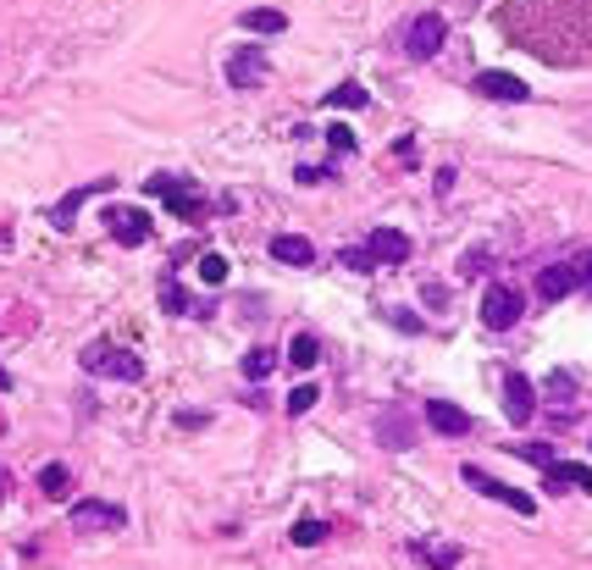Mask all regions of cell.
I'll use <instances>...</instances> for the list:
<instances>
[{"label":"cell","instance_id":"cell-16","mask_svg":"<svg viewBox=\"0 0 592 570\" xmlns=\"http://www.w3.org/2000/svg\"><path fill=\"white\" fill-rule=\"evenodd\" d=\"M410 554L427 570H454L460 565V543H432V537H421V543H410Z\"/></svg>","mask_w":592,"mask_h":570},{"label":"cell","instance_id":"cell-7","mask_svg":"<svg viewBox=\"0 0 592 570\" xmlns=\"http://www.w3.org/2000/svg\"><path fill=\"white\" fill-rule=\"evenodd\" d=\"M67 521H72V532H117L128 515H122V504H111V499H78Z\"/></svg>","mask_w":592,"mask_h":570},{"label":"cell","instance_id":"cell-34","mask_svg":"<svg viewBox=\"0 0 592 570\" xmlns=\"http://www.w3.org/2000/svg\"><path fill=\"white\" fill-rule=\"evenodd\" d=\"M576 272H581V288L592 294V250H581V255H576Z\"/></svg>","mask_w":592,"mask_h":570},{"label":"cell","instance_id":"cell-1","mask_svg":"<svg viewBox=\"0 0 592 570\" xmlns=\"http://www.w3.org/2000/svg\"><path fill=\"white\" fill-rule=\"evenodd\" d=\"M83 371L89 377H111V382H144V360L117 344H89L83 349Z\"/></svg>","mask_w":592,"mask_h":570},{"label":"cell","instance_id":"cell-13","mask_svg":"<svg viewBox=\"0 0 592 570\" xmlns=\"http://www.w3.org/2000/svg\"><path fill=\"white\" fill-rule=\"evenodd\" d=\"M421 416H427V427H432V432H443V438H465V432L476 427V421L465 416L460 404H449V399H432L427 410H421Z\"/></svg>","mask_w":592,"mask_h":570},{"label":"cell","instance_id":"cell-35","mask_svg":"<svg viewBox=\"0 0 592 570\" xmlns=\"http://www.w3.org/2000/svg\"><path fill=\"white\" fill-rule=\"evenodd\" d=\"M6 388H12V371H6V366H0V393H6Z\"/></svg>","mask_w":592,"mask_h":570},{"label":"cell","instance_id":"cell-9","mask_svg":"<svg viewBox=\"0 0 592 570\" xmlns=\"http://www.w3.org/2000/svg\"><path fill=\"white\" fill-rule=\"evenodd\" d=\"M266 50L261 45H244V50H233V56H227V84L233 89H261L266 84Z\"/></svg>","mask_w":592,"mask_h":570},{"label":"cell","instance_id":"cell-29","mask_svg":"<svg viewBox=\"0 0 592 570\" xmlns=\"http://www.w3.org/2000/svg\"><path fill=\"white\" fill-rule=\"evenodd\" d=\"M338 261H344L349 272H377V255H371V250H344Z\"/></svg>","mask_w":592,"mask_h":570},{"label":"cell","instance_id":"cell-22","mask_svg":"<svg viewBox=\"0 0 592 570\" xmlns=\"http://www.w3.org/2000/svg\"><path fill=\"white\" fill-rule=\"evenodd\" d=\"M238 366H244V377L249 382H266L277 371V349H249L244 360H238Z\"/></svg>","mask_w":592,"mask_h":570},{"label":"cell","instance_id":"cell-23","mask_svg":"<svg viewBox=\"0 0 592 570\" xmlns=\"http://www.w3.org/2000/svg\"><path fill=\"white\" fill-rule=\"evenodd\" d=\"M504 454H515V460L537 465V471H554V465H559V454L548 449V443H515V449H504Z\"/></svg>","mask_w":592,"mask_h":570},{"label":"cell","instance_id":"cell-21","mask_svg":"<svg viewBox=\"0 0 592 570\" xmlns=\"http://www.w3.org/2000/svg\"><path fill=\"white\" fill-rule=\"evenodd\" d=\"M316 355H321V338L316 333H299L294 344H288V366H294V371H310V366H316Z\"/></svg>","mask_w":592,"mask_h":570},{"label":"cell","instance_id":"cell-30","mask_svg":"<svg viewBox=\"0 0 592 570\" xmlns=\"http://www.w3.org/2000/svg\"><path fill=\"white\" fill-rule=\"evenodd\" d=\"M487 266H493V255H487V250H471V255L460 261V277H476V272H487Z\"/></svg>","mask_w":592,"mask_h":570},{"label":"cell","instance_id":"cell-33","mask_svg":"<svg viewBox=\"0 0 592 570\" xmlns=\"http://www.w3.org/2000/svg\"><path fill=\"white\" fill-rule=\"evenodd\" d=\"M393 327H399V333H421V316H415V310H393Z\"/></svg>","mask_w":592,"mask_h":570},{"label":"cell","instance_id":"cell-27","mask_svg":"<svg viewBox=\"0 0 592 570\" xmlns=\"http://www.w3.org/2000/svg\"><path fill=\"white\" fill-rule=\"evenodd\" d=\"M200 283H205V288H222V283H227V261H222L216 250L200 255Z\"/></svg>","mask_w":592,"mask_h":570},{"label":"cell","instance_id":"cell-10","mask_svg":"<svg viewBox=\"0 0 592 570\" xmlns=\"http://www.w3.org/2000/svg\"><path fill=\"white\" fill-rule=\"evenodd\" d=\"M504 416H510V427H526V421L537 416V388L526 371H510L504 377Z\"/></svg>","mask_w":592,"mask_h":570},{"label":"cell","instance_id":"cell-8","mask_svg":"<svg viewBox=\"0 0 592 570\" xmlns=\"http://www.w3.org/2000/svg\"><path fill=\"white\" fill-rule=\"evenodd\" d=\"M476 95L482 100H498V106H521V100H532V89L515 78V72H498V67H487V72H476Z\"/></svg>","mask_w":592,"mask_h":570},{"label":"cell","instance_id":"cell-15","mask_svg":"<svg viewBox=\"0 0 592 570\" xmlns=\"http://www.w3.org/2000/svg\"><path fill=\"white\" fill-rule=\"evenodd\" d=\"M272 261H283V266H310V261H316V244H310V238H299V233H277V238H272Z\"/></svg>","mask_w":592,"mask_h":570},{"label":"cell","instance_id":"cell-20","mask_svg":"<svg viewBox=\"0 0 592 570\" xmlns=\"http://www.w3.org/2000/svg\"><path fill=\"white\" fill-rule=\"evenodd\" d=\"M161 310H166V316H189V310H194L189 288H183L178 277H161Z\"/></svg>","mask_w":592,"mask_h":570},{"label":"cell","instance_id":"cell-19","mask_svg":"<svg viewBox=\"0 0 592 570\" xmlns=\"http://www.w3.org/2000/svg\"><path fill=\"white\" fill-rule=\"evenodd\" d=\"M100 189H111V183H89V189H72L67 200H61L56 211H50V222H56V227H72V222H78V205L89 200V194H100Z\"/></svg>","mask_w":592,"mask_h":570},{"label":"cell","instance_id":"cell-5","mask_svg":"<svg viewBox=\"0 0 592 570\" xmlns=\"http://www.w3.org/2000/svg\"><path fill=\"white\" fill-rule=\"evenodd\" d=\"M100 222H106V233L117 238L122 250H139L144 238L155 233V227H150V216H144L139 205H106V216H100Z\"/></svg>","mask_w":592,"mask_h":570},{"label":"cell","instance_id":"cell-31","mask_svg":"<svg viewBox=\"0 0 592 570\" xmlns=\"http://www.w3.org/2000/svg\"><path fill=\"white\" fill-rule=\"evenodd\" d=\"M548 393H554V399H570V393H576V377H570V371H554V377H548Z\"/></svg>","mask_w":592,"mask_h":570},{"label":"cell","instance_id":"cell-28","mask_svg":"<svg viewBox=\"0 0 592 570\" xmlns=\"http://www.w3.org/2000/svg\"><path fill=\"white\" fill-rule=\"evenodd\" d=\"M316 399H321L316 382H299V388L288 393V416H305V410H316Z\"/></svg>","mask_w":592,"mask_h":570},{"label":"cell","instance_id":"cell-12","mask_svg":"<svg viewBox=\"0 0 592 570\" xmlns=\"http://www.w3.org/2000/svg\"><path fill=\"white\" fill-rule=\"evenodd\" d=\"M581 288V272H576V261H554V266H543L537 272V294L554 305V299H565V294H576Z\"/></svg>","mask_w":592,"mask_h":570},{"label":"cell","instance_id":"cell-6","mask_svg":"<svg viewBox=\"0 0 592 570\" xmlns=\"http://www.w3.org/2000/svg\"><path fill=\"white\" fill-rule=\"evenodd\" d=\"M443 39H449V23H443V12H421L410 23V34H404V50H410L415 61H432L443 50Z\"/></svg>","mask_w":592,"mask_h":570},{"label":"cell","instance_id":"cell-14","mask_svg":"<svg viewBox=\"0 0 592 570\" xmlns=\"http://www.w3.org/2000/svg\"><path fill=\"white\" fill-rule=\"evenodd\" d=\"M377 443H388V449L404 454L415 443V421L404 416V410H382V416H377Z\"/></svg>","mask_w":592,"mask_h":570},{"label":"cell","instance_id":"cell-32","mask_svg":"<svg viewBox=\"0 0 592 570\" xmlns=\"http://www.w3.org/2000/svg\"><path fill=\"white\" fill-rule=\"evenodd\" d=\"M327 144L338 155H349V150H355V133H349V128H327Z\"/></svg>","mask_w":592,"mask_h":570},{"label":"cell","instance_id":"cell-17","mask_svg":"<svg viewBox=\"0 0 592 570\" xmlns=\"http://www.w3.org/2000/svg\"><path fill=\"white\" fill-rule=\"evenodd\" d=\"M543 487H548V493H565V487H581V493H592V471H587V465L559 460L554 471H543Z\"/></svg>","mask_w":592,"mask_h":570},{"label":"cell","instance_id":"cell-24","mask_svg":"<svg viewBox=\"0 0 592 570\" xmlns=\"http://www.w3.org/2000/svg\"><path fill=\"white\" fill-rule=\"evenodd\" d=\"M366 89H360V84H338V89H327V106L332 111H360V106H366Z\"/></svg>","mask_w":592,"mask_h":570},{"label":"cell","instance_id":"cell-18","mask_svg":"<svg viewBox=\"0 0 592 570\" xmlns=\"http://www.w3.org/2000/svg\"><path fill=\"white\" fill-rule=\"evenodd\" d=\"M238 23H244L249 34H283L288 12H277V6H255V12H238Z\"/></svg>","mask_w":592,"mask_h":570},{"label":"cell","instance_id":"cell-26","mask_svg":"<svg viewBox=\"0 0 592 570\" xmlns=\"http://www.w3.org/2000/svg\"><path fill=\"white\" fill-rule=\"evenodd\" d=\"M39 487H45V499H67V487H72L67 465H45V471H39Z\"/></svg>","mask_w":592,"mask_h":570},{"label":"cell","instance_id":"cell-3","mask_svg":"<svg viewBox=\"0 0 592 570\" xmlns=\"http://www.w3.org/2000/svg\"><path fill=\"white\" fill-rule=\"evenodd\" d=\"M144 189H150V194H155V200H161V205H172V211H178L183 222H200V216H205V194L194 189V183L172 178V172H155V178L144 183Z\"/></svg>","mask_w":592,"mask_h":570},{"label":"cell","instance_id":"cell-2","mask_svg":"<svg viewBox=\"0 0 592 570\" xmlns=\"http://www.w3.org/2000/svg\"><path fill=\"white\" fill-rule=\"evenodd\" d=\"M521 316H526V299H521V288H515V283H487L482 288V327L510 333Z\"/></svg>","mask_w":592,"mask_h":570},{"label":"cell","instance_id":"cell-25","mask_svg":"<svg viewBox=\"0 0 592 570\" xmlns=\"http://www.w3.org/2000/svg\"><path fill=\"white\" fill-rule=\"evenodd\" d=\"M332 537V526L327 521H299L294 532H288V543H299V548H316V543H327Z\"/></svg>","mask_w":592,"mask_h":570},{"label":"cell","instance_id":"cell-4","mask_svg":"<svg viewBox=\"0 0 592 570\" xmlns=\"http://www.w3.org/2000/svg\"><path fill=\"white\" fill-rule=\"evenodd\" d=\"M465 487H476V493H487L493 504H504V510H515V515H537V499L532 493H521V487H510V482H498V476H487L482 465H465Z\"/></svg>","mask_w":592,"mask_h":570},{"label":"cell","instance_id":"cell-11","mask_svg":"<svg viewBox=\"0 0 592 570\" xmlns=\"http://www.w3.org/2000/svg\"><path fill=\"white\" fill-rule=\"evenodd\" d=\"M366 250L377 255V266H404L415 244H410V233H399V227H377V233L366 238Z\"/></svg>","mask_w":592,"mask_h":570}]
</instances>
